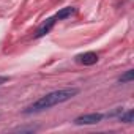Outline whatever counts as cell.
Listing matches in <instances>:
<instances>
[{
	"label": "cell",
	"mask_w": 134,
	"mask_h": 134,
	"mask_svg": "<svg viewBox=\"0 0 134 134\" xmlns=\"http://www.w3.org/2000/svg\"><path fill=\"white\" fill-rule=\"evenodd\" d=\"M57 24V18L55 16H52V18H49V19H46L40 27H38V30H36V33H35V38H43L44 35H47L52 29H54V25Z\"/></svg>",
	"instance_id": "cell-3"
},
{
	"label": "cell",
	"mask_w": 134,
	"mask_h": 134,
	"mask_svg": "<svg viewBox=\"0 0 134 134\" xmlns=\"http://www.w3.org/2000/svg\"><path fill=\"white\" fill-rule=\"evenodd\" d=\"M132 117H134L132 109H128L126 112H121V114L118 115V120L123 121V123H132Z\"/></svg>",
	"instance_id": "cell-6"
},
{
	"label": "cell",
	"mask_w": 134,
	"mask_h": 134,
	"mask_svg": "<svg viewBox=\"0 0 134 134\" xmlns=\"http://www.w3.org/2000/svg\"><path fill=\"white\" fill-rule=\"evenodd\" d=\"M76 8L74 7H66V8H62L58 13H55L54 16L57 18V21H62V19H68V18H71V16H74L76 14Z\"/></svg>",
	"instance_id": "cell-5"
},
{
	"label": "cell",
	"mask_w": 134,
	"mask_h": 134,
	"mask_svg": "<svg viewBox=\"0 0 134 134\" xmlns=\"http://www.w3.org/2000/svg\"><path fill=\"white\" fill-rule=\"evenodd\" d=\"M103 114H85V115H79L74 120V125L82 126V125H96L103 120Z\"/></svg>",
	"instance_id": "cell-2"
},
{
	"label": "cell",
	"mask_w": 134,
	"mask_h": 134,
	"mask_svg": "<svg viewBox=\"0 0 134 134\" xmlns=\"http://www.w3.org/2000/svg\"><path fill=\"white\" fill-rule=\"evenodd\" d=\"M132 79H134V71L132 70H128L125 74H121L118 77V82L120 84H128V82H132Z\"/></svg>",
	"instance_id": "cell-7"
},
{
	"label": "cell",
	"mask_w": 134,
	"mask_h": 134,
	"mask_svg": "<svg viewBox=\"0 0 134 134\" xmlns=\"http://www.w3.org/2000/svg\"><path fill=\"white\" fill-rule=\"evenodd\" d=\"M76 62L79 65H84V66H92L98 62V54L95 52H84V54H79L76 57Z\"/></svg>",
	"instance_id": "cell-4"
},
{
	"label": "cell",
	"mask_w": 134,
	"mask_h": 134,
	"mask_svg": "<svg viewBox=\"0 0 134 134\" xmlns=\"http://www.w3.org/2000/svg\"><path fill=\"white\" fill-rule=\"evenodd\" d=\"M77 93H79V88H76V87H68V88H62V90L51 92V93L41 96L40 99H36L35 103H32L29 107H25L24 114H38V112L47 110V109H51L54 106L66 103L68 99L74 98Z\"/></svg>",
	"instance_id": "cell-1"
},
{
	"label": "cell",
	"mask_w": 134,
	"mask_h": 134,
	"mask_svg": "<svg viewBox=\"0 0 134 134\" xmlns=\"http://www.w3.org/2000/svg\"><path fill=\"white\" fill-rule=\"evenodd\" d=\"M7 81H8V77H7V76H0V85H2L3 82H7Z\"/></svg>",
	"instance_id": "cell-8"
}]
</instances>
